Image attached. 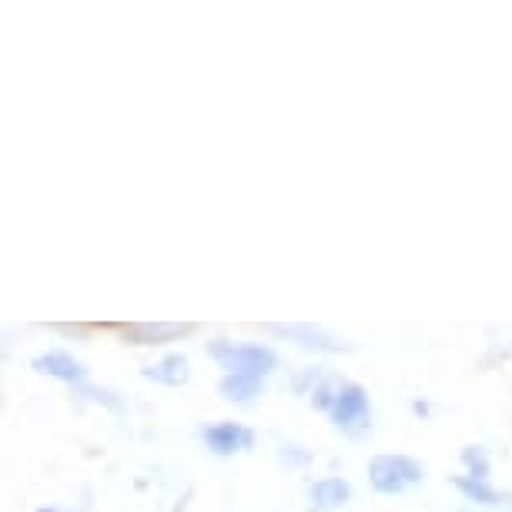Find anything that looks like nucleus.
<instances>
[{
    "label": "nucleus",
    "mask_w": 512,
    "mask_h": 512,
    "mask_svg": "<svg viewBox=\"0 0 512 512\" xmlns=\"http://www.w3.org/2000/svg\"><path fill=\"white\" fill-rule=\"evenodd\" d=\"M208 355L221 369H228V375L235 372V375H258V379H265L278 365V355L268 349V345L228 342V338H215V342L208 345Z\"/></svg>",
    "instance_id": "nucleus-1"
},
{
    "label": "nucleus",
    "mask_w": 512,
    "mask_h": 512,
    "mask_svg": "<svg viewBox=\"0 0 512 512\" xmlns=\"http://www.w3.org/2000/svg\"><path fill=\"white\" fill-rule=\"evenodd\" d=\"M422 479H425L422 462H415L409 456H375L369 462V482L382 496H399V492L419 486Z\"/></svg>",
    "instance_id": "nucleus-2"
},
{
    "label": "nucleus",
    "mask_w": 512,
    "mask_h": 512,
    "mask_svg": "<svg viewBox=\"0 0 512 512\" xmlns=\"http://www.w3.org/2000/svg\"><path fill=\"white\" fill-rule=\"evenodd\" d=\"M328 415H332L335 429L349 432V436L369 429V422H372L369 392H365L362 385H355V382H342V389H338L335 405H332V412H328Z\"/></svg>",
    "instance_id": "nucleus-3"
},
{
    "label": "nucleus",
    "mask_w": 512,
    "mask_h": 512,
    "mask_svg": "<svg viewBox=\"0 0 512 512\" xmlns=\"http://www.w3.org/2000/svg\"><path fill=\"white\" fill-rule=\"evenodd\" d=\"M201 439L215 456H235V452L255 446V432L241 422H215L208 429H201Z\"/></svg>",
    "instance_id": "nucleus-4"
},
{
    "label": "nucleus",
    "mask_w": 512,
    "mask_h": 512,
    "mask_svg": "<svg viewBox=\"0 0 512 512\" xmlns=\"http://www.w3.org/2000/svg\"><path fill=\"white\" fill-rule=\"evenodd\" d=\"M195 332L191 322H138V325H124L121 335L134 345H164V342H178Z\"/></svg>",
    "instance_id": "nucleus-5"
},
{
    "label": "nucleus",
    "mask_w": 512,
    "mask_h": 512,
    "mask_svg": "<svg viewBox=\"0 0 512 512\" xmlns=\"http://www.w3.org/2000/svg\"><path fill=\"white\" fill-rule=\"evenodd\" d=\"M272 335H282L288 342H298L302 349H312V352H345L349 345L338 342L335 335H328L325 328H315V325H268Z\"/></svg>",
    "instance_id": "nucleus-6"
},
{
    "label": "nucleus",
    "mask_w": 512,
    "mask_h": 512,
    "mask_svg": "<svg viewBox=\"0 0 512 512\" xmlns=\"http://www.w3.org/2000/svg\"><path fill=\"white\" fill-rule=\"evenodd\" d=\"M352 502V486L342 476H328L308 486V506L315 512H332Z\"/></svg>",
    "instance_id": "nucleus-7"
},
{
    "label": "nucleus",
    "mask_w": 512,
    "mask_h": 512,
    "mask_svg": "<svg viewBox=\"0 0 512 512\" xmlns=\"http://www.w3.org/2000/svg\"><path fill=\"white\" fill-rule=\"evenodd\" d=\"M31 365L41 375H51V379H61V382H84V375H88V369L67 352H44V355H37Z\"/></svg>",
    "instance_id": "nucleus-8"
},
{
    "label": "nucleus",
    "mask_w": 512,
    "mask_h": 512,
    "mask_svg": "<svg viewBox=\"0 0 512 512\" xmlns=\"http://www.w3.org/2000/svg\"><path fill=\"white\" fill-rule=\"evenodd\" d=\"M141 375H144V379H151V382H161V385L178 389V385H185L191 379V365H188V359L181 352H171V355H164L161 362L148 365Z\"/></svg>",
    "instance_id": "nucleus-9"
},
{
    "label": "nucleus",
    "mask_w": 512,
    "mask_h": 512,
    "mask_svg": "<svg viewBox=\"0 0 512 512\" xmlns=\"http://www.w3.org/2000/svg\"><path fill=\"white\" fill-rule=\"evenodd\" d=\"M218 392H221V399L225 402H238V405H248V402H255L258 395L265 392V382L258 379V375H225V379L218 382Z\"/></svg>",
    "instance_id": "nucleus-10"
},
{
    "label": "nucleus",
    "mask_w": 512,
    "mask_h": 512,
    "mask_svg": "<svg viewBox=\"0 0 512 512\" xmlns=\"http://www.w3.org/2000/svg\"><path fill=\"white\" fill-rule=\"evenodd\" d=\"M452 486H456L469 502H479V506H506V502H509L506 492H499V489L489 486V479L456 476V479H452Z\"/></svg>",
    "instance_id": "nucleus-11"
},
{
    "label": "nucleus",
    "mask_w": 512,
    "mask_h": 512,
    "mask_svg": "<svg viewBox=\"0 0 512 512\" xmlns=\"http://www.w3.org/2000/svg\"><path fill=\"white\" fill-rule=\"evenodd\" d=\"M462 466L469 469L466 476H472V479H489V456H486V449H482V446L462 449Z\"/></svg>",
    "instance_id": "nucleus-12"
},
{
    "label": "nucleus",
    "mask_w": 512,
    "mask_h": 512,
    "mask_svg": "<svg viewBox=\"0 0 512 512\" xmlns=\"http://www.w3.org/2000/svg\"><path fill=\"white\" fill-rule=\"evenodd\" d=\"M37 512H57V509H37Z\"/></svg>",
    "instance_id": "nucleus-13"
}]
</instances>
